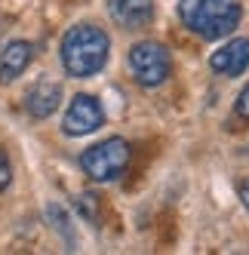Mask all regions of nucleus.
Returning <instances> with one entry per match:
<instances>
[{"instance_id": "obj_12", "label": "nucleus", "mask_w": 249, "mask_h": 255, "mask_svg": "<svg viewBox=\"0 0 249 255\" xmlns=\"http://www.w3.org/2000/svg\"><path fill=\"white\" fill-rule=\"evenodd\" d=\"M77 206L83 209V215L90 218V215H96V197L93 194H83V197H77Z\"/></svg>"}, {"instance_id": "obj_10", "label": "nucleus", "mask_w": 249, "mask_h": 255, "mask_svg": "<svg viewBox=\"0 0 249 255\" xmlns=\"http://www.w3.org/2000/svg\"><path fill=\"white\" fill-rule=\"evenodd\" d=\"M9 181H12V163H9V157L3 151H0V191H6Z\"/></svg>"}, {"instance_id": "obj_8", "label": "nucleus", "mask_w": 249, "mask_h": 255, "mask_svg": "<svg viewBox=\"0 0 249 255\" xmlns=\"http://www.w3.org/2000/svg\"><path fill=\"white\" fill-rule=\"evenodd\" d=\"M62 105V86L56 80H40V83H34L28 89V96H25V111L34 117V120H46L56 114V108Z\"/></svg>"}, {"instance_id": "obj_5", "label": "nucleus", "mask_w": 249, "mask_h": 255, "mask_svg": "<svg viewBox=\"0 0 249 255\" xmlns=\"http://www.w3.org/2000/svg\"><path fill=\"white\" fill-rule=\"evenodd\" d=\"M102 123H105V111H102V105L96 96H74L68 105V111L62 117V132L71 135V138H80V135H90L96 129H102Z\"/></svg>"}, {"instance_id": "obj_7", "label": "nucleus", "mask_w": 249, "mask_h": 255, "mask_svg": "<svg viewBox=\"0 0 249 255\" xmlns=\"http://www.w3.org/2000/svg\"><path fill=\"white\" fill-rule=\"evenodd\" d=\"M108 12H111V19L120 28L135 31V28L151 25V19H154V0H108Z\"/></svg>"}, {"instance_id": "obj_13", "label": "nucleus", "mask_w": 249, "mask_h": 255, "mask_svg": "<svg viewBox=\"0 0 249 255\" xmlns=\"http://www.w3.org/2000/svg\"><path fill=\"white\" fill-rule=\"evenodd\" d=\"M237 194H240V200H243V206L249 209V178H246V181H240V185H237Z\"/></svg>"}, {"instance_id": "obj_11", "label": "nucleus", "mask_w": 249, "mask_h": 255, "mask_svg": "<svg viewBox=\"0 0 249 255\" xmlns=\"http://www.w3.org/2000/svg\"><path fill=\"white\" fill-rule=\"evenodd\" d=\"M234 114L243 117V120H249V83L240 89V96H237V102H234Z\"/></svg>"}, {"instance_id": "obj_4", "label": "nucleus", "mask_w": 249, "mask_h": 255, "mask_svg": "<svg viewBox=\"0 0 249 255\" xmlns=\"http://www.w3.org/2000/svg\"><path fill=\"white\" fill-rule=\"evenodd\" d=\"M129 74L138 86L154 89V86H163L172 74V59H169V49L157 40H138L129 46Z\"/></svg>"}, {"instance_id": "obj_6", "label": "nucleus", "mask_w": 249, "mask_h": 255, "mask_svg": "<svg viewBox=\"0 0 249 255\" xmlns=\"http://www.w3.org/2000/svg\"><path fill=\"white\" fill-rule=\"evenodd\" d=\"M209 68L225 77H240L249 68V37H234L209 56Z\"/></svg>"}, {"instance_id": "obj_2", "label": "nucleus", "mask_w": 249, "mask_h": 255, "mask_svg": "<svg viewBox=\"0 0 249 255\" xmlns=\"http://www.w3.org/2000/svg\"><path fill=\"white\" fill-rule=\"evenodd\" d=\"M182 22L203 40H222L234 34L243 19L240 0H182Z\"/></svg>"}, {"instance_id": "obj_9", "label": "nucleus", "mask_w": 249, "mask_h": 255, "mask_svg": "<svg viewBox=\"0 0 249 255\" xmlns=\"http://www.w3.org/2000/svg\"><path fill=\"white\" fill-rule=\"evenodd\" d=\"M34 62V43L28 40H12L0 49V83H12L15 77H22L28 65Z\"/></svg>"}, {"instance_id": "obj_1", "label": "nucleus", "mask_w": 249, "mask_h": 255, "mask_svg": "<svg viewBox=\"0 0 249 255\" xmlns=\"http://www.w3.org/2000/svg\"><path fill=\"white\" fill-rule=\"evenodd\" d=\"M108 52H111V37L99 25L83 22V25L68 28L59 46V59L68 77L86 80V77H96L108 65Z\"/></svg>"}, {"instance_id": "obj_3", "label": "nucleus", "mask_w": 249, "mask_h": 255, "mask_svg": "<svg viewBox=\"0 0 249 255\" xmlns=\"http://www.w3.org/2000/svg\"><path fill=\"white\" fill-rule=\"evenodd\" d=\"M129 160H132L129 141L120 138V135H111L105 141H96L93 148H86L80 154V169L93 181H114V178H120L126 172Z\"/></svg>"}]
</instances>
